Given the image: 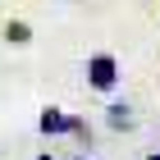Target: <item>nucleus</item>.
<instances>
[{
    "label": "nucleus",
    "instance_id": "nucleus-1",
    "mask_svg": "<svg viewBox=\"0 0 160 160\" xmlns=\"http://www.w3.org/2000/svg\"><path fill=\"white\" fill-rule=\"evenodd\" d=\"M87 82L96 87V92H110V87L119 82V64H114V55H92V60H87Z\"/></svg>",
    "mask_w": 160,
    "mask_h": 160
},
{
    "label": "nucleus",
    "instance_id": "nucleus-2",
    "mask_svg": "<svg viewBox=\"0 0 160 160\" xmlns=\"http://www.w3.org/2000/svg\"><path fill=\"white\" fill-rule=\"evenodd\" d=\"M37 128H41L46 137H60V133H82V123H78V119H69V114H64V110H55V105H50V110H41Z\"/></svg>",
    "mask_w": 160,
    "mask_h": 160
},
{
    "label": "nucleus",
    "instance_id": "nucleus-3",
    "mask_svg": "<svg viewBox=\"0 0 160 160\" xmlns=\"http://www.w3.org/2000/svg\"><path fill=\"white\" fill-rule=\"evenodd\" d=\"M105 123H110V128H133V105H110Z\"/></svg>",
    "mask_w": 160,
    "mask_h": 160
},
{
    "label": "nucleus",
    "instance_id": "nucleus-4",
    "mask_svg": "<svg viewBox=\"0 0 160 160\" xmlns=\"http://www.w3.org/2000/svg\"><path fill=\"white\" fill-rule=\"evenodd\" d=\"M5 37L23 46V41H32V32H28V23H9V28H5Z\"/></svg>",
    "mask_w": 160,
    "mask_h": 160
},
{
    "label": "nucleus",
    "instance_id": "nucleus-5",
    "mask_svg": "<svg viewBox=\"0 0 160 160\" xmlns=\"http://www.w3.org/2000/svg\"><path fill=\"white\" fill-rule=\"evenodd\" d=\"M37 160H55V156H37Z\"/></svg>",
    "mask_w": 160,
    "mask_h": 160
},
{
    "label": "nucleus",
    "instance_id": "nucleus-6",
    "mask_svg": "<svg viewBox=\"0 0 160 160\" xmlns=\"http://www.w3.org/2000/svg\"><path fill=\"white\" fill-rule=\"evenodd\" d=\"M147 160H160V151H156V156H147Z\"/></svg>",
    "mask_w": 160,
    "mask_h": 160
}]
</instances>
